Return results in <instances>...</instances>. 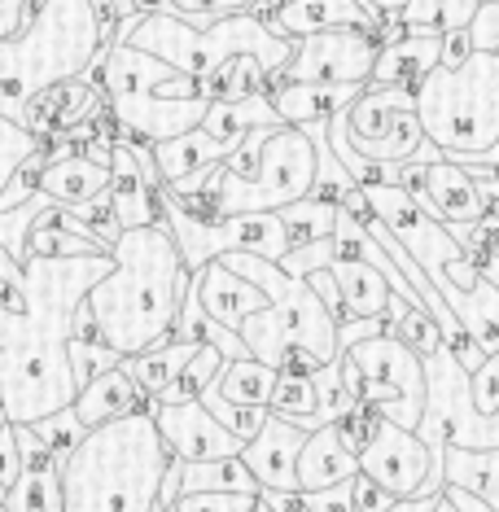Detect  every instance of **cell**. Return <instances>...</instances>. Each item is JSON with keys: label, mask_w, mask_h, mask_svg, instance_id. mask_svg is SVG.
<instances>
[{"label": "cell", "mask_w": 499, "mask_h": 512, "mask_svg": "<svg viewBox=\"0 0 499 512\" xmlns=\"http://www.w3.org/2000/svg\"><path fill=\"white\" fill-rule=\"evenodd\" d=\"M250 0H167V14H180L184 22H211L224 14H237Z\"/></svg>", "instance_id": "obj_49"}, {"label": "cell", "mask_w": 499, "mask_h": 512, "mask_svg": "<svg viewBox=\"0 0 499 512\" xmlns=\"http://www.w3.org/2000/svg\"><path fill=\"white\" fill-rule=\"evenodd\" d=\"M276 123H281V114L272 110V97H268V88H263V92H250V97H237V101H206V114L197 127L211 132L215 141L237 145L254 127H276Z\"/></svg>", "instance_id": "obj_30"}, {"label": "cell", "mask_w": 499, "mask_h": 512, "mask_svg": "<svg viewBox=\"0 0 499 512\" xmlns=\"http://www.w3.org/2000/svg\"><path fill=\"white\" fill-rule=\"evenodd\" d=\"M438 495H416V499H394L386 512H434Z\"/></svg>", "instance_id": "obj_56"}, {"label": "cell", "mask_w": 499, "mask_h": 512, "mask_svg": "<svg viewBox=\"0 0 499 512\" xmlns=\"http://www.w3.org/2000/svg\"><path fill=\"white\" fill-rule=\"evenodd\" d=\"M66 359H71V377H75V386H84V381H92L97 372L114 368L123 355H114L106 342H79V337H66Z\"/></svg>", "instance_id": "obj_45"}, {"label": "cell", "mask_w": 499, "mask_h": 512, "mask_svg": "<svg viewBox=\"0 0 499 512\" xmlns=\"http://www.w3.org/2000/svg\"><path fill=\"white\" fill-rule=\"evenodd\" d=\"M219 259L268 294V307L246 316L237 329L246 351L259 359V364L285 368L294 355H303L320 368L342 355L338 351V320L324 311V302L311 294V285L303 276H289L281 263L259 259V254H246V250L219 254Z\"/></svg>", "instance_id": "obj_6"}, {"label": "cell", "mask_w": 499, "mask_h": 512, "mask_svg": "<svg viewBox=\"0 0 499 512\" xmlns=\"http://www.w3.org/2000/svg\"><path fill=\"white\" fill-rule=\"evenodd\" d=\"M263 88H272V75L263 71L254 57H228L219 71L197 79V97H206V101H237V97H250V92H263Z\"/></svg>", "instance_id": "obj_35"}, {"label": "cell", "mask_w": 499, "mask_h": 512, "mask_svg": "<svg viewBox=\"0 0 499 512\" xmlns=\"http://www.w3.org/2000/svg\"><path fill=\"white\" fill-rule=\"evenodd\" d=\"M425 141L443 158H478L499 136V57L469 53L460 66H434L412 88Z\"/></svg>", "instance_id": "obj_7"}, {"label": "cell", "mask_w": 499, "mask_h": 512, "mask_svg": "<svg viewBox=\"0 0 499 512\" xmlns=\"http://www.w3.org/2000/svg\"><path fill=\"white\" fill-rule=\"evenodd\" d=\"M110 40L114 22L92 0H40L14 36H0V114L22 123L40 92L97 71Z\"/></svg>", "instance_id": "obj_3"}, {"label": "cell", "mask_w": 499, "mask_h": 512, "mask_svg": "<svg viewBox=\"0 0 499 512\" xmlns=\"http://www.w3.org/2000/svg\"><path fill=\"white\" fill-rule=\"evenodd\" d=\"M443 486L473 491L478 499L499 508V447H491V451L443 447Z\"/></svg>", "instance_id": "obj_32"}, {"label": "cell", "mask_w": 499, "mask_h": 512, "mask_svg": "<svg viewBox=\"0 0 499 512\" xmlns=\"http://www.w3.org/2000/svg\"><path fill=\"white\" fill-rule=\"evenodd\" d=\"M88 79L101 88V97H127V92H158V97H197V79L180 75L176 66H167L162 57L136 49V44L110 40V49L101 53L97 71Z\"/></svg>", "instance_id": "obj_16"}, {"label": "cell", "mask_w": 499, "mask_h": 512, "mask_svg": "<svg viewBox=\"0 0 499 512\" xmlns=\"http://www.w3.org/2000/svg\"><path fill=\"white\" fill-rule=\"evenodd\" d=\"M106 114L119 127V136L154 145L171 141L180 132H193L206 114V97H158V92H127V97H106Z\"/></svg>", "instance_id": "obj_18"}, {"label": "cell", "mask_w": 499, "mask_h": 512, "mask_svg": "<svg viewBox=\"0 0 499 512\" xmlns=\"http://www.w3.org/2000/svg\"><path fill=\"white\" fill-rule=\"evenodd\" d=\"M460 162H473V167H491V171H499V136H495V145L486 149V154H478V158H460Z\"/></svg>", "instance_id": "obj_57"}, {"label": "cell", "mask_w": 499, "mask_h": 512, "mask_svg": "<svg viewBox=\"0 0 499 512\" xmlns=\"http://www.w3.org/2000/svg\"><path fill=\"white\" fill-rule=\"evenodd\" d=\"M44 145V136H36L31 127H22V123H14V119H5L0 114V193H5V184H9V176L27 162L36 149Z\"/></svg>", "instance_id": "obj_42"}, {"label": "cell", "mask_w": 499, "mask_h": 512, "mask_svg": "<svg viewBox=\"0 0 499 512\" xmlns=\"http://www.w3.org/2000/svg\"><path fill=\"white\" fill-rule=\"evenodd\" d=\"M359 473L355 447L342 438L338 425H320L311 429L303 451H298V491H324V486L351 482Z\"/></svg>", "instance_id": "obj_25"}, {"label": "cell", "mask_w": 499, "mask_h": 512, "mask_svg": "<svg viewBox=\"0 0 499 512\" xmlns=\"http://www.w3.org/2000/svg\"><path fill=\"white\" fill-rule=\"evenodd\" d=\"M145 403L149 399L141 394V386L132 381V372L123 368V359L114 368L97 372L92 381H84L79 394L71 399V407H75V416H79V425H84V429L106 425V421H114V416H127V412H141Z\"/></svg>", "instance_id": "obj_26"}, {"label": "cell", "mask_w": 499, "mask_h": 512, "mask_svg": "<svg viewBox=\"0 0 499 512\" xmlns=\"http://www.w3.org/2000/svg\"><path fill=\"white\" fill-rule=\"evenodd\" d=\"M0 508H5V486H0Z\"/></svg>", "instance_id": "obj_60"}, {"label": "cell", "mask_w": 499, "mask_h": 512, "mask_svg": "<svg viewBox=\"0 0 499 512\" xmlns=\"http://www.w3.org/2000/svg\"><path fill=\"white\" fill-rule=\"evenodd\" d=\"M434 512H460L456 504H451V499L447 495H438V504H434Z\"/></svg>", "instance_id": "obj_59"}, {"label": "cell", "mask_w": 499, "mask_h": 512, "mask_svg": "<svg viewBox=\"0 0 499 512\" xmlns=\"http://www.w3.org/2000/svg\"><path fill=\"white\" fill-rule=\"evenodd\" d=\"M219 364H224V351H219V346H211V342H197L193 355L184 359L180 372L171 377V386L162 390L154 403H189V399H197V394H202V390L215 381Z\"/></svg>", "instance_id": "obj_37"}, {"label": "cell", "mask_w": 499, "mask_h": 512, "mask_svg": "<svg viewBox=\"0 0 499 512\" xmlns=\"http://www.w3.org/2000/svg\"><path fill=\"white\" fill-rule=\"evenodd\" d=\"M114 40L162 57V62L176 66L189 79H206L228 57H254L272 75V84L281 79L289 49H294V40L276 36L268 22L250 14V9H237V14H224L211 22H184L180 14H167V9L162 14H136V18L114 22Z\"/></svg>", "instance_id": "obj_5"}, {"label": "cell", "mask_w": 499, "mask_h": 512, "mask_svg": "<svg viewBox=\"0 0 499 512\" xmlns=\"http://www.w3.org/2000/svg\"><path fill=\"white\" fill-rule=\"evenodd\" d=\"M329 276H333V285H338V294H342L346 324L386 316L390 285H386V276H381L373 263H364V259H329Z\"/></svg>", "instance_id": "obj_29"}, {"label": "cell", "mask_w": 499, "mask_h": 512, "mask_svg": "<svg viewBox=\"0 0 499 512\" xmlns=\"http://www.w3.org/2000/svg\"><path fill=\"white\" fill-rule=\"evenodd\" d=\"M469 394H473V407H478L482 416L499 412V351H491L469 372Z\"/></svg>", "instance_id": "obj_47"}, {"label": "cell", "mask_w": 499, "mask_h": 512, "mask_svg": "<svg viewBox=\"0 0 499 512\" xmlns=\"http://www.w3.org/2000/svg\"><path fill=\"white\" fill-rule=\"evenodd\" d=\"M189 285H193V298H197V307H202V316L224 324V329H232V333L241 329V320L246 316L268 307V294H263L254 281H246L241 272H232L224 259L202 263L189 276Z\"/></svg>", "instance_id": "obj_21"}, {"label": "cell", "mask_w": 499, "mask_h": 512, "mask_svg": "<svg viewBox=\"0 0 499 512\" xmlns=\"http://www.w3.org/2000/svg\"><path fill=\"white\" fill-rule=\"evenodd\" d=\"M473 53H495L499 57V0H478V14L464 27Z\"/></svg>", "instance_id": "obj_48"}, {"label": "cell", "mask_w": 499, "mask_h": 512, "mask_svg": "<svg viewBox=\"0 0 499 512\" xmlns=\"http://www.w3.org/2000/svg\"><path fill=\"white\" fill-rule=\"evenodd\" d=\"M276 215H281V224L289 232V246H311V241L333 237V215H338V206L320 202V197H303V202L281 206Z\"/></svg>", "instance_id": "obj_39"}, {"label": "cell", "mask_w": 499, "mask_h": 512, "mask_svg": "<svg viewBox=\"0 0 499 512\" xmlns=\"http://www.w3.org/2000/svg\"><path fill=\"white\" fill-rule=\"evenodd\" d=\"M355 460H359V473L373 477L377 486H386L394 499H416L429 473V447L421 442V434L386 421L381 412H373V425H368L364 442H359Z\"/></svg>", "instance_id": "obj_14"}, {"label": "cell", "mask_w": 499, "mask_h": 512, "mask_svg": "<svg viewBox=\"0 0 499 512\" xmlns=\"http://www.w3.org/2000/svg\"><path fill=\"white\" fill-rule=\"evenodd\" d=\"M263 22L285 40L329 31V27H359V31H373L377 40L386 31V18L368 0H276V9Z\"/></svg>", "instance_id": "obj_20"}, {"label": "cell", "mask_w": 499, "mask_h": 512, "mask_svg": "<svg viewBox=\"0 0 499 512\" xmlns=\"http://www.w3.org/2000/svg\"><path fill=\"white\" fill-rule=\"evenodd\" d=\"M381 320H386V333L403 337V342H408L412 351H421V355H429V351H438V346H443V333H438V324L429 320V311L403 302L399 294H390L386 316H381Z\"/></svg>", "instance_id": "obj_38"}, {"label": "cell", "mask_w": 499, "mask_h": 512, "mask_svg": "<svg viewBox=\"0 0 499 512\" xmlns=\"http://www.w3.org/2000/svg\"><path fill=\"white\" fill-rule=\"evenodd\" d=\"M31 429H36V438L53 451L57 460L71 456V447H75L79 438H84V425H79L75 407H57V412H49L44 421H31Z\"/></svg>", "instance_id": "obj_44"}, {"label": "cell", "mask_w": 499, "mask_h": 512, "mask_svg": "<svg viewBox=\"0 0 499 512\" xmlns=\"http://www.w3.org/2000/svg\"><path fill=\"white\" fill-rule=\"evenodd\" d=\"M272 386H276V368L259 364L254 355H246V359H224L219 372H215V381H211V390L224 403H232V407H259V412H268Z\"/></svg>", "instance_id": "obj_31"}, {"label": "cell", "mask_w": 499, "mask_h": 512, "mask_svg": "<svg viewBox=\"0 0 499 512\" xmlns=\"http://www.w3.org/2000/svg\"><path fill=\"white\" fill-rule=\"evenodd\" d=\"M110 259V272L84 294V307L114 355H141L171 337L193 272L184 267L176 237L162 219L145 228H123L110 246Z\"/></svg>", "instance_id": "obj_1"}, {"label": "cell", "mask_w": 499, "mask_h": 512, "mask_svg": "<svg viewBox=\"0 0 499 512\" xmlns=\"http://www.w3.org/2000/svg\"><path fill=\"white\" fill-rule=\"evenodd\" d=\"M132 9H136V14H162V9H167V0H132Z\"/></svg>", "instance_id": "obj_58"}, {"label": "cell", "mask_w": 499, "mask_h": 512, "mask_svg": "<svg viewBox=\"0 0 499 512\" xmlns=\"http://www.w3.org/2000/svg\"><path fill=\"white\" fill-rule=\"evenodd\" d=\"M307 442V429L285 421V416L268 412L246 447H241V464L254 473V482L268 491H298V451Z\"/></svg>", "instance_id": "obj_19"}, {"label": "cell", "mask_w": 499, "mask_h": 512, "mask_svg": "<svg viewBox=\"0 0 499 512\" xmlns=\"http://www.w3.org/2000/svg\"><path fill=\"white\" fill-rule=\"evenodd\" d=\"M469 53H473V44L464 31H443V57H438V66H460Z\"/></svg>", "instance_id": "obj_53"}, {"label": "cell", "mask_w": 499, "mask_h": 512, "mask_svg": "<svg viewBox=\"0 0 499 512\" xmlns=\"http://www.w3.org/2000/svg\"><path fill=\"white\" fill-rule=\"evenodd\" d=\"M478 14V0H403L394 9V27H425V31H464Z\"/></svg>", "instance_id": "obj_36"}, {"label": "cell", "mask_w": 499, "mask_h": 512, "mask_svg": "<svg viewBox=\"0 0 499 512\" xmlns=\"http://www.w3.org/2000/svg\"><path fill=\"white\" fill-rule=\"evenodd\" d=\"M399 184L412 193V202L421 206L425 215H434L443 228L478 224L486 215V202L469 176V167H460V162H451L443 154L434 162H403Z\"/></svg>", "instance_id": "obj_15"}, {"label": "cell", "mask_w": 499, "mask_h": 512, "mask_svg": "<svg viewBox=\"0 0 499 512\" xmlns=\"http://www.w3.org/2000/svg\"><path fill=\"white\" fill-rule=\"evenodd\" d=\"M228 149H232L228 141H215L211 132L193 127V132H180V136H171V141H154L149 154H154V167H158V184H176L184 176H193V171H206V167H215V162H224Z\"/></svg>", "instance_id": "obj_28"}, {"label": "cell", "mask_w": 499, "mask_h": 512, "mask_svg": "<svg viewBox=\"0 0 499 512\" xmlns=\"http://www.w3.org/2000/svg\"><path fill=\"white\" fill-rule=\"evenodd\" d=\"M110 206H114V219H119V228H145V224H158L162 211L154 202V184L145 180L141 162L132 158V149H127L119 136L110 141Z\"/></svg>", "instance_id": "obj_23"}, {"label": "cell", "mask_w": 499, "mask_h": 512, "mask_svg": "<svg viewBox=\"0 0 499 512\" xmlns=\"http://www.w3.org/2000/svg\"><path fill=\"white\" fill-rule=\"evenodd\" d=\"M167 464L149 403L92 425L62 460V512H154Z\"/></svg>", "instance_id": "obj_2"}, {"label": "cell", "mask_w": 499, "mask_h": 512, "mask_svg": "<svg viewBox=\"0 0 499 512\" xmlns=\"http://www.w3.org/2000/svg\"><path fill=\"white\" fill-rule=\"evenodd\" d=\"M268 412L285 416V421H303V416L316 412V381L311 372H298V368H276V386H272V403Z\"/></svg>", "instance_id": "obj_40"}, {"label": "cell", "mask_w": 499, "mask_h": 512, "mask_svg": "<svg viewBox=\"0 0 499 512\" xmlns=\"http://www.w3.org/2000/svg\"><path fill=\"white\" fill-rule=\"evenodd\" d=\"M359 92H364V84H294V79H281L276 88H268V97L272 110L281 114V123L311 127V123H329L338 110L351 106Z\"/></svg>", "instance_id": "obj_24"}, {"label": "cell", "mask_w": 499, "mask_h": 512, "mask_svg": "<svg viewBox=\"0 0 499 512\" xmlns=\"http://www.w3.org/2000/svg\"><path fill=\"white\" fill-rule=\"evenodd\" d=\"M438 57H443V36H438V31L403 27L399 36L386 40L377 49V62H373V75H368V84L416 88L438 66Z\"/></svg>", "instance_id": "obj_22"}, {"label": "cell", "mask_w": 499, "mask_h": 512, "mask_svg": "<svg viewBox=\"0 0 499 512\" xmlns=\"http://www.w3.org/2000/svg\"><path fill=\"white\" fill-rule=\"evenodd\" d=\"M22 473V460H18V442H14V425H0V486H14V477Z\"/></svg>", "instance_id": "obj_52"}, {"label": "cell", "mask_w": 499, "mask_h": 512, "mask_svg": "<svg viewBox=\"0 0 499 512\" xmlns=\"http://www.w3.org/2000/svg\"><path fill=\"white\" fill-rule=\"evenodd\" d=\"M106 184H110V162H97L75 149V154L44 162L36 176V193L57 206H79V202H88V197L106 193Z\"/></svg>", "instance_id": "obj_27"}, {"label": "cell", "mask_w": 499, "mask_h": 512, "mask_svg": "<svg viewBox=\"0 0 499 512\" xmlns=\"http://www.w3.org/2000/svg\"><path fill=\"white\" fill-rule=\"evenodd\" d=\"M351 504H355V512H386L394 504V495L386 491V486H377L373 477L355 473L351 477Z\"/></svg>", "instance_id": "obj_51"}, {"label": "cell", "mask_w": 499, "mask_h": 512, "mask_svg": "<svg viewBox=\"0 0 499 512\" xmlns=\"http://www.w3.org/2000/svg\"><path fill=\"white\" fill-rule=\"evenodd\" d=\"M0 425H5V412H0Z\"/></svg>", "instance_id": "obj_61"}, {"label": "cell", "mask_w": 499, "mask_h": 512, "mask_svg": "<svg viewBox=\"0 0 499 512\" xmlns=\"http://www.w3.org/2000/svg\"><path fill=\"white\" fill-rule=\"evenodd\" d=\"M259 495H241V491H193L176 495L171 512H254Z\"/></svg>", "instance_id": "obj_46"}, {"label": "cell", "mask_w": 499, "mask_h": 512, "mask_svg": "<svg viewBox=\"0 0 499 512\" xmlns=\"http://www.w3.org/2000/svg\"><path fill=\"white\" fill-rule=\"evenodd\" d=\"M193 346L197 342H180V337H162V342H154L149 351L141 355H123V368L132 372V381L141 386V394L149 403L158 399L162 390L171 386V377L180 372V364L193 355Z\"/></svg>", "instance_id": "obj_33"}, {"label": "cell", "mask_w": 499, "mask_h": 512, "mask_svg": "<svg viewBox=\"0 0 499 512\" xmlns=\"http://www.w3.org/2000/svg\"><path fill=\"white\" fill-rule=\"evenodd\" d=\"M154 202L162 211V224L171 228L180 246V259L189 272H197L202 263L219 259V254H232V250H246V254H259V259H272L281 263L289 254V232L281 224L276 211H254V215H228V219H197L189 215L184 206L171 197L162 184H154Z\"/></svg>", "instance_id": "obj_9"}, {"label": "cell", "mask_w": 499, "mask_h": 512, "mask_svg": "<svg viewBox=\"0 0 499 512\" xmlns=\"http://www.w3.org/2000/svg\"><path fill=\"white\" fill-rule=\"evenodd\" d=\"M197 403H202L206 412H211L215 421L224 425L232 438H241V442H250L254 434H259L263 416H268V412H259V407H232V403H224V399H219V394H215L211 386H206L202 394H197Z\"/></svg>", "instance_id": "obj_43"}, {"label": "cell", "mask_w": 499, "mask_h": 512, "mask_svg": "<svg viewBox=\"0 0 499 512\" xmlns=\"http://www.w3.org/2000/svg\"><path fill=\"white\" fill-rule=\"evenodd\" d=\"M425 364V407L416 434L425 447H464V451H491L499 447V412L482 416L469 394V368L451 355L443 342L438 351L421 355Z\"/></svg>", "instance_id": "obj_10"}, {"label": "cell", "mask_w": 499, "mask_h": 512, "mask_svg": "<svg viewBox=\"0 0 499 512\" xmlns=\"http://www.w3.org/2000/svg\"><path fill=\"white\" fill-rule=\"evenodd\" d=\"M298 504H303V512H355L351 482L324 486V491H298Z\"/></svg>", "instance_id": "obj_50"}, {"label": "cell", "mask_w": 499, "mask_h": 512, "mask_svg": "<svg viewBox=\"0 0 499 512\" xmlns=\"http://www.w3.org/2000/svg\"><path fill=\"white\" fill-rule=\"evenodd\" d=\"M149 416H154V425H158L162 447H167L171 460H180V464L241 456V447H246V442L232 438L197 399H189V403H149Z\"/></svg>", "instance_id": "obj_17"}, {"label": "cell", "mask_w": 499, "mask_h": 512, "mask_svg": "<svg viewBox=\"0 0 499 512\" xmlns=\"http://www.w3.org/2000/svg\"><path fill=\"white\" fill-rule=\"evenodd\" d=\"M381 40L359 27H329L298 36L281 79L294 84H368Z\"/></svg>", "instance_id": "obj_13"}, {"label": "cell", "mask_w": 499, "mask_h": 512, "mask_svg": "<svg viewBox=\"0 0 499 512\" xmlns=\"http://www.w3.org/2000/svg\"><path fill=\"white\" fill-rule=\"evenodd\" d=\"M79 394L66 342H27L0 351V412L9 425L44 421Z\"/></svg>", "instance_id": "obj_12"}, {"label": "cell", "mask_w": 499, "mask_h": 512, "mask_svg": "<svg viewBox=\"0 0 499 512\" xmlns=\"http://www.w3.org/2000/svg\"><path fill=\"white\" fill-rule=\"evenodd\" d=\"M193 491H241V495H259L254 473L241 464V456H219V460H193L180 464V495Z\"/></svg>", "instance_id": "obj_34"}, {"label": "cell", "mask_w": 499, "mask_h": 512, "mask_svg": "<svg viewBox=\"0 0 499 512\" xmlns=\"http://www.w3.org/2000/svg\"><path fill=\"white\" fill-rule=\"evenodd\" d=\"M333 136H342L359 158L368 162H434L438 149L425 141L421 119H416L412 88L399 84H364V92L346 110H338L329 123Z\"/></svg>", "instance_id": "obj_8"}, {"label": "cell", "mask_w": 499, "mask_h": 512, "mask_svg": "<svg viewBox=\"0 0 499 512\" xmlns=\"http://www.w3.org/2000/svg\"><path fill=\"white\" fill-rule=\"evenodd\" d=\"M342 355L359 372V403L381 412L386 421L416 429L425 407V364L421 351H412L403 337L394 333H368L342 346Z\"/></svg>", "instance_id": "obj_11"}, {"label": "cell", "mask_w": 499, "mask_h": 512, "mask_svg": "<svg viewBox=\"0 0 499 512\" xmlns=\"http://www.w3.org/2000/svg\"><path fill=\"white\" fill-rule=\"evenodd\" d=\"M316 184V141L307 127H254L228 158L211 167L202 193H193L184 206L197 219H228V215H254V211H281L289 202L311 197Z\"/></svg>", "instance_id": "obj_4"}, {"label": "cell", "mask_w": 499, "mask_h": 512, "mask_svg": "<svg viewBox=\"0 0 499 512\" xmlns=\"http://www.w3.org/2000/svg\"><path fill=\"white\" fill-rule=\"evenodd\" d=\"M443 495H447L460 512H499L495 504H486V499H478L473 491H460V486H443Z\"/></svg>", "instance_id": "obj_55"}, {"label": "cell", "mask_w": 499, "mask_h": 512, "mask_svg": "<svg viewBox=\"0 0 499 512\" xmlns=\"http://www.w3.org/2000/svg\"><path fill=\"white\" fill-rule=\"evenodd\" d=\"M27 22V0H0V36H14Z\"/></svg>", "instance_id": "obj_54"}, {"label": "cell", "mask_w": 499, "mask_h": 512, "mask_svg": "<svg viewBox=\"0 0 499 512\" xmlns=\"http://www.w3.org/2000/svg\"><path fill=\"white\" fill-rule=\"evenodd\" d=\"M27 254H49V259H75V254H110L101 241L79 237V232H66L49 224L44 215H36V224L27 232Z\"/></svg>", "instance_id": "obj_41"}]
</instances>
